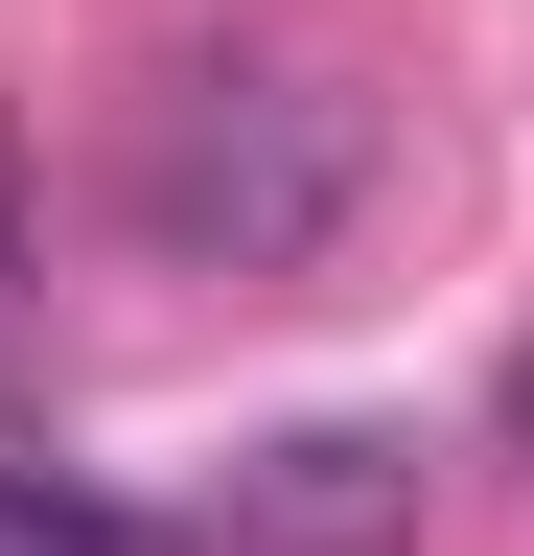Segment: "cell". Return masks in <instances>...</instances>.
<instances>
[{"mask_svg": "<svg viewBox=\"0 0 534 556\" xmlns=\"http://www.w3.org/2000/svg\"><path fill=\"white\" fill-rule=\"evenodd\" d=\"M233 533H256V556H372V533H419V441H372V417H302V441L233 486Z\"/></svg>", "mask_w": 534, "mask_h": 556, "instance_id": "7a4b0ae2", "label": "cell"}, {"mask_svg": "<svg viewBox=\"0 0 534 556\" xmlns=\"http://www.w3.org/2000/svg\"><path fill=\"white\" fill-rule=\"evenodd\" d=\"M0 556H186L163 510H116V486H71V464H24L0 441Z\"/></svg>", "mask_w": 534, "mask_h": 556, "instance_id": "3957f363", "label": "cell"}, {"mask_svg": "<svg viewBox=\"0 0 534 556\" xmlns=\"http://www.w3.org/2000/svg\"><path fill=\"white\" fill-rule=\"evenodd\" d=\"M511 417H534V371H511Z\"/></svg>", "mask_w": 534, "mask_h": 556, "instance_id": "5b68a950", "label": "cell"}, {"mask_svg": "<svg viewBox=\"0 0 534 556\" xmlns=\"http://www.w3.org/2000/svg\"><path fill=\"white\" fill-rule=\"evenodd\" d=\"M372 186H395V116L325 47H186L140 70V139H116V208L186 278H325L372 232Z\"/></svg>", "mask_w": 534, "mask_h": 556, "instance_id": "6da1fadb", "label": "cell"}, {"mask_svg": "<svg viewBox=\"0 0 534 556\" xmlns=\"http://www.w3.org/2000/svg\"><path fill=\"white\" fill-rule=\"evenodd\" d=\"M0 348H24V139H0Z\"/></svg>", "mask_w": 534, "mask_h": 556, "instance_id": "277c9868", "label": "cell"}]
</instances>
